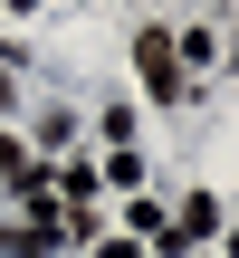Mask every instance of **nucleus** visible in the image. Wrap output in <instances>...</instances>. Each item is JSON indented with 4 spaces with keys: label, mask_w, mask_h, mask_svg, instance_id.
Segmentation results:
<instances>
[{
    "label": "nucleus",
    "mask_w": 239,
    "mask_h": 258,
    "mask_svg": "<svg viewBox=\"0 0 239 258\" xmlns=\"http://www.w3.org/2000/svg\"><path fill=\"white\" fill-rule=\"evenodd\" d=\"M134 77H144V96H153V105H182V57H172V38H163V29H144V38H134Z\"/></svg>",
    "instance_id": "obj_1"
},
{
    "label": "nucleus",
    "mask_w": 239,
    "mask_h": 258,
    "mask_svg": "<svg viewBox=\"0 0 239 258\" xmlns=\"http://www.w3.org/2000/svg\"><path fill=\"white\" fill-rule=\"evenodd\" d=\"M211 230H220V201L192 191V201H182V239H211Z\"/></svg>",
    "instance_id": "obj_2"
},
{
    "label": "nucleus",
    "mask_w": 239,
    "mask_h": 258,
    "mask_svg": "<svg viewBox=\"0 0 239 258\" xmlns=\"http://www.w3.org/2000/svg\"><path fill=\"white\" fill-rule=\"evenodd\" d=\"M19 10H38V0H19Z\"/></svg>",
    "instance_id": "obj_3"
}]
</instances>
